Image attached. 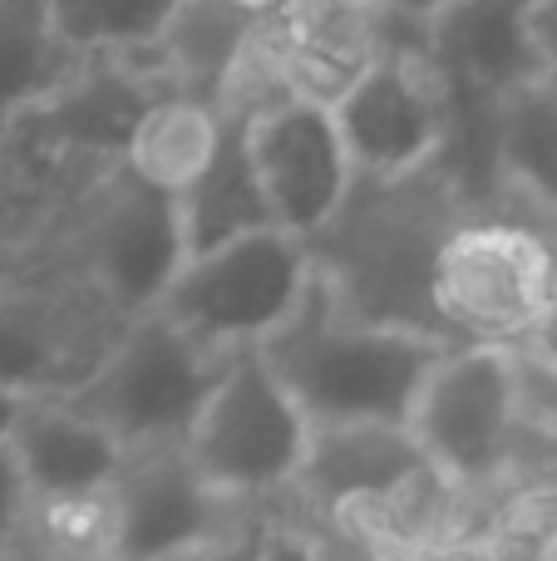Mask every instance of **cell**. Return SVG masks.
<instances>
[{"label": "cell", "instance_id": "obj_1", "mask_svg": "<svg viewBox=\"0 0 557 561\" xmlns=\"http://www.w3.org/2000/svg\"><path fill=\"white\" fill-rule=\"evenodd\" d=\"M459 217L469 207L434 158L410 173H355L336 213L306 237V252L341 316L450 340L430 280Z\"/></svg>", "mask_w": 557, "mask_h": 561}, {"label": "cell", "instance_id": "obj_2", "mask_svg": "<svg viewBox=\"0 0 557 561\" xmlns=\"http://www.w3.org/2000/svg\"><path fill=\"white\" fill-rule=\"evenodd\" d=\"M450 345L454 340L341 316L316 266L292 316L257 340L266 369L282 379L311 428L405 424L430 365Z\"/></svg>", "mask_w": 557, "mask_h": 561}, {"label": "cell", "instance_id": "obj_3", "mask_svg": "<svg viewBox=\"0 0 557 561\" xmlns=\"http://www.w3.org/2000/svg\"><path fill=\"white\" fill-rule=\"evenodd\" d=\"M30 252L79 272L118 316L154 306L187 256L178 197L144 183L124 158L84 168V178L49 207Z\"/></svg>", "mask_w": 557, "mask_h": 561}, {"label": "cell", "instance_id": "obj_4", "mask_svg": "<svg viewBox=\"0 0 557 561\" xmlns=\"http://www.w3.org/2000/svg\"><path fill=\"white\" fill-rule=\"evenodd\" d=\"M227 355L232 350L207 345L173 316L148 306L124 316L109 350L65 399L94 414L124 448L183 444Z\"/></svg>", "mask_w": 557, "mask_h": 561}, {"label": "cell", "instance_id": "obj_5", "mask_svg": "<svg viewBox=\"0 0 557 561\" xmlns=\"http://www.w3.org/2000/svg\"><path fill=\"white\" fill-rule=\"evenodd\" d=\"M430 300L450 340L503 345L528 335L557 310L553 247L519 222L469 213L440 242Z\"/></svg>", "mask_w": 557, "mask_h": 561}, {"label": "cell", "instance_id": "obj_6", "mask_svg": "<svg viewBox=\"0 0 557 561\" xmlns=\"http://www.w3.org/2000/svg\"><path fill=\"white\" fill-rule=\"evenodd\" d=\"M124 316L45 252L0 266V385L69 394L118 335Z\"/></svg>", "mask_w": 557, "mask_h": 561}, {"label": "cell", "instance_id": "obj_7", "mask_svg": "<svg viewBox=\"0 0 557 561\" xmlns=\"http://www.w3.org/2000/svg\"><path fill=\"white\" fill-rule=\"evenodd\" d=\"M306 444H311V419L266 369L262 350L242 345L227 355L223 375L207 389L183 438V454L207 488L242 503V497L296 483Z\"/></svg>", "mask_w": 557, "mask_h": 561}, {"label": "cell", "instance_id": "obj_8", "mask_svg": "<svg viewBox=\"0 0 557 561\" xmlns=\"http://www.w3.org/2000/svg\"><path fill=\"white\" fill-rule=\"evenodd\" d=\"M306 280H311L306 237L286 227H257L183 256L154 306L207 345L242 350L292 316Z\"/></svg>", "mask_w": 557, "mask_h": 561}, {"label": "cell", "instance_id": "obj_9", "mask_svg": "<svg viewBox=\"0 0 557 561\" xmlns=\"http://www.w3.org/2000/svg\"><path fill=\"white\" fill-rule=\"evenodd\" d=\"M513 424V365L503 345L454 340L430 365L410 404V438L424 463L450 478H479L499 463Z\"/></svg>", "mask_w": 557, "mask_h": 561}, {"label": "cell", "instance_id": "obj_10", "mask_svg": "<svg viewBox=\"0 0 557 561\" xmlns=\"http://www.w3.org/2000/svg\"><path fill=\"white\" fill-rule=\"evenodd\" d=\"M148 49H128V55H84L65 89L35 104L0 144L20 148V153H45L59 163H114L124 158V144L144 108L158 94H168L163 65H144Z\"/></svg>", "mask_w": 557, "mask_h": 561}, {"label": "cell", "instance_id": "obj_11", "mask_svg": "<svg viewBox=\"0 0 557 561\" xmlns=\"http://www.w3.org/2000/svg\"><path fill=\"white\" fill-rule=\"evenodd\" d=\"M355 173H410L440 153L444 84L430 55H380L326 99Z\"/></svg>", "mask_w": 557, "mask_h": 561}, {"label": "cell", "instance_id": "obj_12", "mask_svg": "<svg viewBox=\"0 0 557 561\" xmlns=\"http://www.w3.org/2000/svg\"><path fill=\"white\" fill-rule=\"evenodd\" d=\"M247 148L272 217L296 237H311L355 178L326 99L292 94L247 114Z\"/></svg>", "mask_w": 557, "mask_h": 561}, {"label": "cell", "instance_id": "obj_13", "mask_svg": "<svg viewBox=\"0 0 557 561\" xmlns=\"http://www.w3.org/2000/svg\"><path fill=\"white\" fill-rule=\"evenodd\" d=\"M114 503V557L158 561L178 547L232 533L237 497H223L187 463L183 444L128 448L118 478L109 483Z\"/></svg>", "mask_w": 557, "mask_h": 561}, {"label": "cell", "instance_id": "obj_14", "mask_svg": "<svg viewBox=\"0 0 557 561\" xmlns=\"http://www.w3.org/2000/svg\"><path fill=\"white\" fill-rule=\"evenodd\" d=\"M30 497L109 493L128 448L65 394H30L10 428Z\"/></svg>", "mask_w": 557, "mask_h": 561}, {"label": "cell", "instance_id": "obj_15", "mask_svg": "<svg viewBox=\"0 0 557 561\" xmlns=\"http://www.w3.org/2000/svg\"><path fill=\"white\" fill-rule=\"evenodd\" d=\"M430 59L444 75L509 94L538 79L528 39V0H450L430 15Z\"/></svg>", "mask_w": 557, "mask_h": 561}, {"label": "cell", "instance_id": "obj_16", "mask_svg": "<svg viewBox=\"0 0 557 561\" xmlns=\"http://www.w3.org/2000/svg\"><path fill=\"white\" fill-rule=\"evenodd\" d=\"M178 227H183V252H207L217 242H232L257 227H282L272 217V203L262 193V178L252 168L247 148V118L227 114V134L217 144L213 163L178 193Z\"/></svg>", "mask_w": 557, "mask_h": 561}, {"label": "cell", "instance_id": "obj_17", "mask_svg": "<svg viewBox=\"0 0 557 561\" xmlns=\"http://www.w3.org/2000/svg\"><path fill=\"white\" fill-rule=\"evenodd\" d=\"M257 25H262V15L242 0H178L163 35L154 39V55L178 94H197L217 104L227 75L252 49Z\"/></svg>", "mask_w": 557, "mask_h": 561}, {"label": "cell", "instance_id": "obj_18", "mask_svg": "<svg viewBox=\"0 0 557 561\" xmlns=\"http://www.w3.org/2000/svg\"><path fill=\"white\" fill-rule=\"evenodd\" d=\"M420 468L430 463L405 424H316L296 483H311L326 497H361L395 493Z\"/></svg>", "mask_w": 557, "mask_h": 561}, {"label": "cell", "instance_id": "obj_19", "mask_svg": "<svg viewBox=\"0 0 557 561\" xmlns=\"http://www.w3.org/2000/svg\"><path fill=\"white\" fill-rule=\"evenodd\" d=\"M227 134V114L213 99L197 94H158L144 108V118L134 124L124 144V168H134L144 183L163 187V193H183L207 163H213L217 144Z\"/></svg>", "mask_w": 557, "mask_h": 561}, {"label": "cell", "instance_id": "obj_20", "mask_svg": "<svg viewBox=\"0 0 557 561\" xmlns=\"http://www.w3.org/2000/svg\"><path fill=\"white\" fill-rule=\"evenodd\" d=\"M84 65L55 30L49 0H0V138Z\"/></svg>", "mask_w": 557, "mask_h": 561}, {"label": "cell", "instance_id": "obj_21", "mask_svg": "<svg viewBox=\"0 0 557 561\" xmlns=\"http://www.w3.org/2000/svg\"><path fill=\"white\" fill-rule=\"evenodd\" d=\"M503 183L528 187L543 203H557V94L533 79L503 94L499 108Z\"/></svg>", "mask_w": 557, "mask_h": 561}, {"label": "cell", "instance_id": "obj_22", "mask_svg": "<svg viewBox=\"0 0 557 561\" xmlns=\"http://www.w3.org/2000/svg\"><path fill=\"white\" fill-rule=\"evenodd\" d=\"M178 0H49L55 30L79 55H128L163 35Z\"/></svg>", "mask_w": 557, "mask_h": 561}, {"label": "cell", "instance_id": "obj_23", "mask_svg": "<svg viewBox=\"0 0 557 561\" xmlns=\"http://www.w3.org/2000/svg\"><path fill=\"white\" fill-rule=\"evenodd\" d=\"M25 178L30 173L20 168V148L0 144V266L35 247L39 227H45L49 207H55V203H45Z\"/></svg>", "mask_w": 557, "mask_h": 561}, {"label": "cell", "instance_id": "obj_24", "mask_svg": "<svg viewBox=\"0 0 557 561\" xmlns=\"http://www.w3.org/2000/svg\"><path fill=\"white\" fill-rule=\"evenodd\" d=\"M528 39H533L538 84L557 94V0H528Z\"/></svg>", "mask_w": 557, "mask_h": 561}, {"label": "cell", "instance_id": "obj_25", "mask_svg": "<svg viewBox=\"0 0 557 561\" xmlns=\"http://www.w3.org/2000/svg\"><path fill=\"white\" fill-rule=\"evenodd\" d=\"M30 507V488H25V473H20V458L10 448V438H0V542L20 527Z\"/></svg>", "mask_w": 557, "mask_h": 561}, {"label": "cell", "instance_id": "obj_26", "mask_svg": "<svg viewBox=\"0 0 557 561\" xmlns=\"http://www.w3.org/2000/svg\"><path fill=\"white\" fill-rule=\"evenodd\" d=\"M252 547H242V537H237V527H232V533L207 537V542H193V547H178V552H168L158 561H247L252 557Z\"/></svg>", "mask_w": 557, "mask_h": 561}, {"label": "cell", "instance_id": "obj_27", "mask_svg": "<svg viewBox=\"0 0 557 561\" xmlns=\"http://www.w3.org/2000/svg\"><path fill=\"white\" fill-rule=\"evenodd\" d=\"M247 561H316L311 552H306L296 537H282V533H272V537H262V542L252 547V557Z\"/></svg>", "mask_w": 557, "mask_h": 561}, {"label": "cell", "instance_id": "obj_28", "mask_svg": "<svg viewBox=\"0 0 557 561\" xmlns=\"http://www.w3.org/2000/svg\"><path fill=\"white\" fill-rule=\"evenodd\" d=\"M25 399H30V394H20V389L0 385V438H10V428H15L20 409H25Z\"/></svg>", "mask_w": 557, "mask_h": 561}, {"label": "cell", "instance_id": "obj_29", "mask_svg": "<svg viewBox=\"0 0 557 561\" xmlns=\"http://www.w3.org/2000/svg\"><path fill=\"white\" fill-rule=\"evenodd\" d=\"M10 561H114V557H65V552H39V547H25V542H5Z\"/></svg>", "mask_w": 557, "mask_h": 561}, {"label": "cell", "instance_id": "obj_30", "mask_svg": "<svg viewBox=\"0 0 557 561\" xmlns=\"http://www.w3.org/2000/svg\"><path fill=\"white\" fill-rule=\"evenodd\" d=\"M385 10H400V15H414V20H430L440 5H450V0H380Z\"/></svg>", "mask_w": 557, "mask_h": 561}, {"label": "cell", "instance_id": "obj_31", "mask_svg": "<svg viewBox=\"0 0 557 561\" xmlns=\"http://www.w3.org/2000/svg\"><path fill=\"white\" fill-rule=\"evenodd\" d=\"M0 561H10V552H5V542H0Z\"/></svg>", "mask_w": 557, "mask_h": 561}]
</instances>
